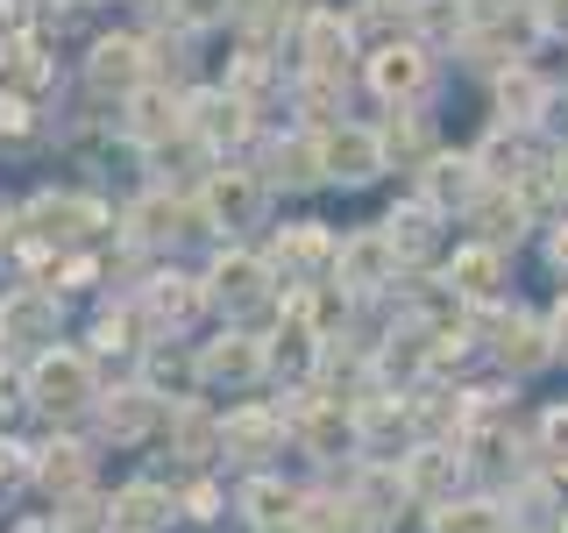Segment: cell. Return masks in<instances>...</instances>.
Masks as SVG:
<instances>
[{
  "mask_svg": "<svg viewBox=\"0 0 568 533\" xmlns=\"http://www.w3.org/2000/svg\"><path fill=\"white\" fill-rule=\"evenodd\" d=\"M114 520L129 526V533H150L156 520H164V497H156V491H129V497H121V512H114Z\"/></svg>",
  "mask_w": 568,
  "mask_h": 533,
  "instance_id": "cell-1",
  "label": "cell"
},
{
  "mask_svg": "<svg viewBox=\"0 0 568 533\" xmlns=\"http://www.w3.org/2000/svg\"><path fill=\"white\" fill-rule=\"evenodd\" d=\"M79 476H85V462H79V449H50V462H43V484L50 491H71V484H79Z\"/></svg>",
  "mask_w": 568,
  "mask_h": 533,
  "instance_id": "cell-2",
  "label": "cell"
}]
</instances>
